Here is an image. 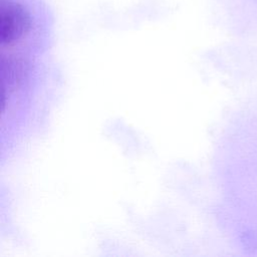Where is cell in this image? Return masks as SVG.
<instances>
[{"label":"cell","mask_w":257,"mask_h":257,"mask_svg":"<svg viewBox=\"0 0 257 257\" xmlns=\"http://www.w3.org/2000/svg\"><path fill=\"white\" fill-rule=\"evenodd\" d=\"M31 28L29 11L21 3L3 0L0 4V43L11 45L25 36Z\"/></svg>","instance_id":"1"}]
</instances>
